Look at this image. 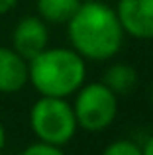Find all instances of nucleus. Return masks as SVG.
<instances>
[{"mask_svg":"<svg viewBox=\"0 0 153 155\" xmlns=\"http://www.w3.org/2000/svg\"><path fill=\"white\" fill-rule=\"evenodd\" d=\"M67 26H69L71 45L84 59H110L122 47V24L116 10H112L104 2H96V0L80 2Z\"/></svg>","mask_w":153,"mask_h":155,"instance_id":"nucleus-1","label":"nucleus"},{"mask_svg":"<svg viewBox=\"0 0 153 155\" xmlns=\"http://www.w3.org/2000/svg\"><path fill=\"white\" fill-rule=\"evenodd\" d=\"M84 57L67 47H45L28 61V83L41 96L67 98L84 83Z\"/></svg>","mask_w":153,"mask_h":155,"instance_id":"nucleus-2","label":"nucleus"},{"mask_svg":"<svg viewBox=\"0 0 153 155\" xmlns=\"http://www.w3.org/2000/svg\"><path fill=\"white\" fill-rule=\"evenodd\" d=\"M30 126L35 137L53 145H67L76 132L73 106L59 96H41L30 110Z\"/></svg>","mask_w":153,"mask_h":155,"instance_id":"nucleus-3","label":"nucleus"},{"mask_svg":"<svg viewBox=\"0 0 153 155\" xmlns=\"http://www.w3.org/2000/svg\"><path fill=\"white\" fill-rule=\"evenodd\" d=\"M73 112L79 128L86 132H102L116 120L118 96L104 83L83 84L76 91Z\"/></svg>","mask_w":153,"mask_h":155,"instance_id":"nucleus-4","label":"nucleus"},{"mask_svg":"<svg viewBox=\"0 0 153 155\" xmlns=\"http://www.w3.org/2000/svg\"><path fill=\"white\" fill-rule=\"evenodd\" d=\"M49 43L45 20L39 16H26L12 30V49L18 51L26 61L41 53Z\"/></svg>","mask_w":153,"mask_h":155,"instance_id":"nucleus-5","label":"nucleus"},{"mask_svg":"<svg viewBox=\"0 0 153 155\" xmlns=\"http://www.w3.org/2000/svg\"><path fill=\"white\" fill-rule=\"evenodd\" d=\"M116 14L124 34L135 39H153V0H120Z\"/></svg>","mask_w":153,"mask_h":155,"instance_id":"nucleus-6","label":"nucleus"},{"mask_svg":"<svg viewBox=\"0 0 153 155\" xmlns=\"http://www.w3.org/2000/svg\"><path fill=\"white\" fill-rule=\"evenodd\" d=\"M28 84V61L12 47L0 45V92L14 94Z\"/></svg>","mask_w":153,"mask_h":155,"instance_id":"nucleus-7","label":"nucleus"},{"mask_svg":"<svg viewBox=\"0 0 153 155\" xmlns=\"http://www.w3.org/2000/svg\"><path fill=\"white\" fill-rule=\"evenodd\" d=\"M102 83L106 84L116 96L130 94V92L138 87V71H135L132 65L116 63L106 71Z\"/></svg>","mask_w":153,"mask_h":155,"instance_id":"nucleus-8","label":"nucleus"},{"mask_svg":"<svg viewBox=\"0 0 153 155\" xmlns=\"http://www.w3.org/2000/svg\"><path fill=\"white\" fill-rule=\"evenodd\" d=\"M37 14L51 24H67L80 6V0H37Z\"/></svg>","mask_w":153,"mask_h":155,"instance_id":"nucleus-9","label":"nucleus"},{"mask_svg":"<svg viewBox=\"0 0 153 155\" xmlns=\"http://www.w3.org/2000/svg\"><path fill=\"white\" fill-rule=\"evenodd\" d=\"M106 155H143V149L142 145L134 143L130 140H120V141H114L110 143L106 149H104Z\"/></svg>","mask_w":153,"mask_h":155,"instance_id":"nucleus-10","label":"nucleus"},{"mask_svg":"<svg viewBox=\"0 0 153 155\" xmlns=\"http://www.w3.org/2000/svg\"><path fill=\"white\" fill-rule=\"evenodd\" d=\"M61 153H63V147L47 143V141H41V140H37L35 143L28 145L24 149V155H61Z\"/></svg>","mask_w":153,"mask_h":155,"instance_id":"nucleus-11","label":"nucleus"},{"mask_svg":"<svg viewBox=\"0 0 153 155\" xmlns=\"http://www.w3.org/2000/svg\"><path fill=\"white\" fill-rule=\"evenodd\" d=\"M16 2H18V0H0V16L8 14V12L16 6Z\"/></svg>","mask_w":153,"mask_h":155,"instance_id":"nucleus-12","label":"nucleus"},{"mask_svg":"<svg viewBox=\"0 0 153 155\" xmlns=\"http://www.w3.org/2000/svg\"><path fill=\"white\" fill-rule=\"evenodd\" d=\"M142 149H143V155H153V136L147 137V141L142 145Z\"/></svg>","mask_w":153,"mask_h":155,"instance_id":"nucleus-13","label":"nucleus"},{"mask_svg":"<svg viewBox=\"0 0 153 155\" xmlns=\"http://www.w3.org/2000/svg\"><path fill=\"white\" fill-rule=\"evenodd\" d=\"M4 143H6V132H4V126H2V122H0V151H2Z\"/></svg>","mask_w":153,"mask_h":155,"instance_id":"nucleus-14","label":"nucleus"},{"mask_svg":"<svg viewBox=\"0 0 153 155\" xmlns=\"http://www.w3.org/2000/svg\"><path fill=\"white\" fill-rule=\"evenodd\" d=\"M151 104H153V88H151Z\"/></svg>","mask_w":153,"mask_h":155,"instance_id":"nucleus-15","label":"nucleus"}]
</instances>
